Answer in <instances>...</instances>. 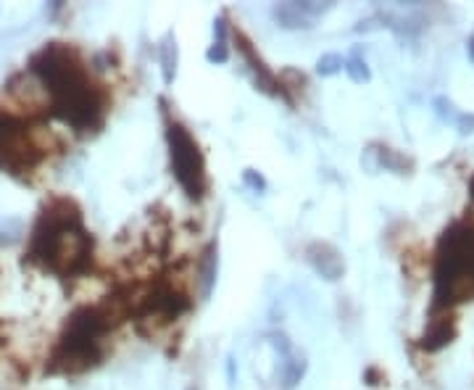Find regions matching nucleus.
I'll return each instance as SVG.
<instances>
[{"instance_id": "1", "label": "nucleus", "mask_w": 474, "mask_h": 390, "mask_svg": "<svg viewBox=\"0 0 474 390\" xmlns=\"http://www.w3.org/2000/svg\"><path fill=\"white\" fill-rule=\"evenodd\" d=\"M32 74L47 93V101L74 130L98 127L106 111V95L90 79L74 50L61 43H50L32 58Z\"/></svg>"}, {"instance_id": "24", "label": "nucleus", "mask_w": 474, "mask_h": 390, "mask_svg": "<svg viewBox=\"0 0 474 390\" xmlns=\"http://www.w3.org/2000/svg\"><path fill=\"white\" fill-rule=\"evenodd\" d=\"M187 390H196V388H187Z\"/></svg>"}, {"instance_id": "16", "label": "nucleus", "mask_w": 474, "mask_h": 390, "mask_svg": "<svg viewBox=\"0 0 474 390\" xmlns=\"http://www.w3.org/2000/svg\"><path fill=\"white\" fill-rule=\"evenodd\" d=\"M345 66V58L340 53H325V56H319L316 61V72L322 77H335L337 72H343Z\"/></svg>"}, {"instance_id": "2", "label": "nucleus", "mask_w": 474, "mask_h": 390, "mask_svg": "<svg viewBox=\"0 0 474 390\" xmlns=\"http://www.w3.org/2000/svg\"><path fill=\"white\" fill-rule=\"evenodd\" d=\"M29 256L56 274H79L90 267L93 240L72 201H56L40 214Z\"/></svg>"}, {"instance_id": "15", "label": "nucleus", "mask_w": 474, "mask_h": 390, "mask_svg": "<svg viewBox=\"0 0 474 390\" xmlns=\"http://www.w3.org/2000/svg\"><path fill=\"white\" fill-rule=\"evenodd\" d=\"M377 156H380V164L385 169H390V172H395V174H406V169L411 167L409 158L398 156L393 148H380L377 150Z\"/></svg>"}, {"instance_id": "21", "label": "nucleus", "mask_w": 474, "mask_h": 390, "mask_svg": "<svg viewBox=\"0 0 474 390\" xmlns=\"http://www.w3.org/2000/svg\"><path fill=\"white\" fill-rule=\"evenodd\" d=\"M214 35H216V43H227V16H219L214 21Z\"/></svg>"}, {"instance_id": "18", "label": "nucleus", "mask_w": 474, "mask_h": 390, "mask_svg": "<svg viewBox=\"0 0 474 390\" xmlns=\"http://www.w3.org/2000/svg\"><path fill=\"white\" fill-rule=\"evenodd\" d=\"M242 182L251 187L253 193H264V190H266V179H264L256 169H245V172H242Z\"/></svg>"}, {"instance_id": "5", "label": "nucleus", "mask_w": 474, "mask_h": 390, "mask_svg": "<svg viewBox=\"0 0 474 390\" xmlns=\"http://www.w3.org/2000/svg\"><path fill=\"white\" fill-rule=\"evenodd\" d=\"M167 145L171 174L177 177L179 187L185 190L187 198L203 201L208 193V174H205V158L198 140L190 135L182 121L167 119Z\"/></svg>"}, {"instance_id": "23", "label": "nucleus", "mask_w": 474, "mask_h": 390, "mask_svg": "<svg viewBox=\"0 0 474 390\" xmlns=\"http://www.w3.org/2000/svg\"><path fill=\"white\" fill-rule=\"evenodd\" d=\"M469 193H472V201H474V177L469 179Z\"/></svg>"}, {"instance_id": "11", "label": "nucleus", "mask_w": 474, "mask_h": 390, "mask_svg": "<svg viewBox=\"0 0 474 390\" xmlns=\"http://www.w3.org/2000/svg\"><path fill=\"white\" fill-rule=\"evenodd\" d=\"M308 362L303 353H288L282 356V367H279V388L282 390H293L298 382L306 377Z\"/></svg>"}, {"instance_id": "14", "label": "nucleus", "mask_w": 474, "mask_h": 390, "mask_svg": "<svg viewBox=\"0 0 474 390\" xmlns=\"http://www.w3.org/2000/svg\"><path fill=\"white\" fill-rule=\"evenodd\" d=\"M345 74L351 77V82L356 84H363V82H369L372 79V72H369V66H366V61H363L359 53H354V56H348L345 58Z\"/></svg>"}, {"instance_id": "4", "label": "nucleus", "mask_w": 474, "mask_h": 390, "mask_svg": "<svg viewBox=\"0 0 474 390\" xmlns=\"http://www.w3.org/2000/svg\"><path fill=\"white\" fill-rule=\"evenodd\" d=\"M474 298V227H451L437 248L435 306L448 308Z\"/></svg>"}, {"instance_id": "10", "label": "nucleus", "mask_w": 474, "mask_h": 390, "mask_svg": "<svg viewBox=\"0 0 474 390\" xmlns=\"http://www.w3.org/2000/svg\"><path fill=\"white\" fill-rule=\"evenodd\" d=\"M271 16L282 29H311L314 19L303 11V3H279L271 9Z\"/></svg>"}, {"instance_id": "7", "label": "nucleus", "mask_w": 474, "mask_h": 390, "mask_svg": "<svg viewBox=\"0 0 474 390\" xmlns=\"http://www.w3.org/2000/svg\"><path fill=\"white\" fill-rule=\"evenodd\" d=\"M306 261H308V267H311L322 279H327V282H337V279H343V274H345L343 253L337 251L332 243H325V240L308 243Z\"/></svg>"}, {"instance_id": "13", "label": "nucleus", "mask_w": 474, "mask_h": 390, "mask_svg": "<svg viewBox=\"0 0 474 390\" xmlns=\"http://www.w3.org/2000/svg\"><path fill=\"white\" fill-rule=\"evenodd\" d=\"M158 61H161L164 82L171 84L174 82V77H177V61H179L177 38H174V32H167V38L161 40V45H158Z\"/></svg>"}, {"instance_id": "6", "label": "nucleus", "mask_w": 474, "mask_h": 390, "mask_svg": "<svg viewBox=\"0 0 474 390\" xmlns=\"http://www.w3.org/2000/svg\"><path fill=\"white\" fill-rule=\"evenodd\" d=\"M43 153L45 150L35 143L24 121L9 113H0V167L13 174L29 172L40 164Z\"/></svg>"}, {"instance_id": "9", "label": "nucleus", "mask_w": 474, "mask_h": 390, "mask_svg": "<svg viewBox=\"0 0 474 390\" xmlns=\"http://www.w3.org/2000/svg\"><path fill=\"white\" fill-rule=\"evenodd\" d=\"M216 274H219V245L208 243L201 251V259L196 264V288L201 301L211 298V293L216 288Z\"/></svg>"}, {"instance_id": "20", "label": "nucleus", "mask_w": 474, "mask_h": 390, "mask_svg": "<svg viewBox=\"0 0 474 390\" xmlns=\"http://www.w3.org/2000/svg\"><path fill=\"white\" fill-rule=\"evenodd\" d=\"M453 124L461 135H472L474 132V113H458V119H456Z\"/></svg>"}, {"instance_id": "17", "label": "nucleus", "mask_w": 474, "mask_h": 390, "mask_svg": "<svg viewBox=\"0 0 474 390\" xmlns=\"http://www.w3.org/2000/svg\"><path fill=\"white\" fill-rule=\"evenodd\" d=\"M205 58H208L211 64H227V61H230V45L214 40V45L205 50Z\"/></svg>"}, {"instance_id": "3", "label": "nucleus", "mask_w": 474, "mask_h": 390, "mask_svg": "<svg viewBox=\"0 0 474 390\" xmlns=\"http://www.w3.org/2000/svg\"><path fill=\"white\" fill-rule=\"evenodd\" d=\"M124 314H127V308L119 298L103 301L95 306H82L79 311H74L56 345L53 362L58 364V369L84 372L101 362L103 340L111 333L116 316Z\"/></svg>"}, {"instance_id": "8", "label": "nucleus", "mask_w": 474, "mask_h": 390, "mask_svg": "<svg viewBox=\"0 0 474 390\" xmlns=\"http://www.w3.org/2000/svg\"><path fill=\"white\" fill-rule=\"evenodd\" d=\"M235 40H237V50L242 53V58H245V64H248V69H251L253 74V82H256V90H261V93L266 95H279V84H277V77L271 74L269 69H266V64H264V58L256 53V48H253V43L245 35H242L240 29L235 32Z\"/></svg>"}, {"instance_id": "12", "label": "nucleus", "mask_w": 474, "mask_h": 390, "mask_svg": "<svg viewBox=\"0 0 474 390\" xmlns=\"http://www.w3.org/2000/svg\"><path fill=\"white\" fill-rule=\"evenodd\" d=\"M453 335H456L453 319H451L448 314L446 316H437V319H432V322H429L422 345H424L427 351H437V348H443V345L451 343V340H453Z\"/></svg>"}, {"instance_id": "22", "label": "nucleus", "mask_w": 474, "mask_h": 390, "mask_svg": "<svg viewBox=\"0 0 474 390\" xmlns=\"http://www.w3.org/2000/svg\"><path fill=\"white\" fill-rule=\"evenodd\" d=\"M469 56H472V58H474V38H472V40H469Z\"/></svg>"}, {"instance_id": "19", "label": "nucleus", "mask_w": 474, "mask_h": 390, "mask_svg": "<svg viewBox=\"0 0 474 390\" xmlns=\"http://www.w3.org/2000/svg\"><path fill=\"white\" fill-rule=\"evenodd\" d=\"M435 111L443 116L446 121H456L458 119V111H456V106L448 98H435Z\"/></svg>"}]
</instances>
